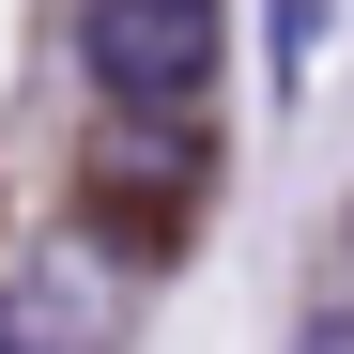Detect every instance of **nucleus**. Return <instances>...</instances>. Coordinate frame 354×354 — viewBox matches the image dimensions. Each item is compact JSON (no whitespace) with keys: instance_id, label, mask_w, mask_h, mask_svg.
I'll return each instance as SVG.
<instances>
[{"instance_id":"obj_4","label":"nucleus","mask_w":354,"mask_h":354,"mask_svg":"<svg viewBox=\"0 0 354 354\" xmlns=\"http://www.w3.org/2000/svg\"><path fill=\"white\" fill-rule=\"evenodd\" d=\"M339 292H354V201H339Z\"/></svg>"},{"instance_id":"obj_3","label":"nucleus","mask_w":354,"mask_h":354,"mask_svg":"<svg viewBox=\"0 0 354 354\" xmlns=\"http://www.w3.org/2000/svg\"><path fill=\"white\" fill-rule=\"evenodd\" d=\"M292 354H354V292H324V308L292 324Z\"/></svg>"},{"instance_id":"obj_1","label":"nucleus","mask_w":354,"mask_h":354,"mask_svg":"<svg viewBox=\"0 0 354 354\" xmlns=\"http://www.w3.org/2000/svg\"><path fill=\"white\" fill-rule=\"evenodd\" d=\"M216 46H231L216 0H77V62H93L108 108H201Z\"/></svg>"},{"instance_id":"obj_2","label":"nucleus","mask_w":354,"mask_h":354,"mask_svg":"<svg viewBox=\"0 0 354 354\" xmlns=\"http://www.w3.org/2000/svg\"><path fill=\"white\" fill-rule=\"evenodd\" d=\"M0 354H108V262L93 247H46L0 277Z\"/></svg>"}]
</instances>
